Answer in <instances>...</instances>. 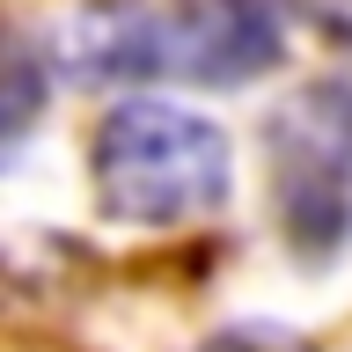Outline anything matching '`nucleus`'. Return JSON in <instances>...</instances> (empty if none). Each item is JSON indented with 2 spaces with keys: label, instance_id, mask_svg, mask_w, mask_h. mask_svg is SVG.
<instances>
[{
  "label": "nucleus",
  "instance_id": "nucleus-1",
  "mask_svg": "<svg viewBox=\"0 0 352 352\" xmlns=\"http://www.w3.org/2000/svg\"><path fill=\"white\" fill-rule=\"evenodd\" d=\"M279 59V15L272 0H96L66 30V66L81 81H140V74H184V81H257Z\"/></svg>",
  "mask_w": 352,
  "mask_h": 352
},
{
  "label": "nucleus",
  "instance_id": "nucleus-2",
  "mask_svg": "<svg viewBox=\"0 0 352 352\" xmlns=\"http://www.w3.org/2000/svg\"><path fill=\"white\" fill-rule=\"evenodd\" d=\"M96 191L140 228L198 220L228 198V132L176 103H118L96 132Z\"/></svg>",
  "mask_w": 352,
  "mask_h": 352
},
{
  "label": "nucleus",
  "instance_id": "nucleus-3",
  "mask_svg": "<svg viewBox=\"0 0 352 352\" xmlns=\"http://www.w3.org/2000/svg\"><path fill=\"white\" fill-rule=\"evenodd\" d=\"M272 176L294 242L338 250L352 228V81H316L272 118Z\"/></svg>",
  "mask_w": 352,
  "mask_h": 352
},
{
  "label": "nucleus",
  "instance_id": "nucleus-4",
  "mask_svg": "<svg viewBox=\"0 0 352 352\" xmlns=\"http://www.w3.org/2000/svg\"><path fill=\"white\" fill-rule=\"evenodd\" d=\"M37 118H44V66L30 59V44L0 37V162L30 140Z\"/></svg>",
  "mask_w": 352,
  "mask_h": 352
},
{
  "label": "nucleus",
  "instance_id": "nucleus-5",
  "mask_svg": "<svg viewBox=\"0 0 352 352\" xmlns=\"http://www.w3.org/2000/svg\"><path fill=\"white\" fill-rule=\"evenodd\" d=\"M198 352H316V345H308V338H294V330L250 323V330H220V338H206Z\"/></svg>",
  "mask_w": 352,
  "mask_h": 352
}]
</instances>
